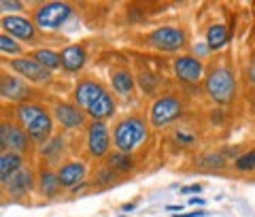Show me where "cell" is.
<instances>
[{
  "label": "cell",
  "mask_w": 255,
  "mask_h": 217,
  "mask_svg": "<svg viewBox=\"0 0 255 217\" xmlns=\"http://www.w3.org/2000/svg\"><path fill=\"white\" fill-rule=\"evenodd\" d=\"M58 147H62V141L60 139H53L49 145H47V149H43V156H53L55 151H58Z\"/></svg>",
  "instance_id": "cell-28"
},
{
  "label": "cell",
  "mask_w": 255,
  "mask_h": 217,
  "mask_svg": "<svg viewBox=\"0 0 255 217\" xmlns=\"http://www.w3.org/2000/svg\"><path fill=\"white\" fill-rule=\"evenodd\" d=\"M206 92L215 102H230L234 96V77L226 68L213 70L206 79Z\"/></svg>",
  "instance_id": "cell-3"
},
{
  "label": "cell",
  "mask_w": 255,
  "mask_h": 217,
  "mask_svg": "<svg viewBox=\"0 0 255 217\" xmlns=\"http://www.w3.org/2000/svg\"><path fill=\"white\" fill-rule=\"evenodd\" d=\"M21 171V158L19 154H2V158H0V179H2V186H6V181L11 179V177L15 173Z\"/></svg>",
  "instance_id": "cell-17"
},
{
  "label": "cell",
  "mask_w": 255,
  "mask_h": 217,
  "mask_svg": "<svg viewBox=\"0 0 255 217\" xmlns=\"http://www.w3.org/2000/svg\"><path fill=\"white\" fill-rule=\"evenodd\" d=\"M87 149L94 158H102L109 151V128L105 122H94L87 130Z\"/></svg>",
  "instance_id": "cell-7"
},
{
  "label": "cell",
  "mask_w": 255,
  "mask_h": 217,
  "mask_svg": "<svg viewBox=\"0 0 255 217\" xmlns=\"http://www.w3.org/2000/svg\"><path fill=\"white\" fill-rule=\"evenodd\" d=\"M200 164L202 166H223V164H226V160H223L221 154H209V156L200 158Z\"/></svg>",
  "instance_id": "cell-27"
},
{
  "label": "cell",
  "mask_w": 255,
  "mask_h": 217,
  "mask_svg": "<svg viewBox=\"0 0 255 217\" xmlns=\"http://www.w3.org/2000/svg\"><path fill=\"white\" fill-rule=\"evenodd\" d=\"M38 188H41V192H43L45 196H49V198L55 196V194L60 192V188H62L60 177L55 175V173H49V171L43 173V175H41V186H38Z\"/></svg>",
  "instance_id": "cell-21"
},
{
  "label": "cell",
  "mask_w": 255,
  "mask_h": 217,
  "mask_svg": "<svg viewBox=\"0 0 255 217\" xmlns=\"http://www.w3.org/2000/svg\"><path fill=\"white\" fill-rule=\"evenodd\" d=\"M55 119L66 128H79L83 124V113L73 104H58L55 107Z\"/></svg>",
  "instance_id": "cell-14"
},
{
  "label": "cell",
  "mask_w": 255,
  "mask_h": 217,
  "mask_svg": "<svg viewBox=\"0 0 255 217\" xmlns=\"http://www.w3.org/2000/svg\"><path fill=\"white\" fill-rule=\"evenodd\" d=\"M179 115H181V102L174 98V96H162V98L155 100L153 107H151V122H153L155 128L168 126Z\"/></svg>",
  "instance_id": "cell-5"
},
{
  "label": "cell",
  "mask_w": 255,
  "mask_h": 217,
  "mask_svg": "<svg viewBox=\"0 0 255 217\" xmlns=\"http://www.w3.org/2000/svg\"><path fill=\"white\" fill-rule=\"evenodd\" d=\"M30 186H32V177H30V173L28 171H21L19 173H15L9 181H6V190L11 192V194H15V196H21V194H26V192L30 190Z\"/></svg>",
  "instance_id": "cell-19"
},
{
  "label": "cell",
  "mask_w": 255,
  "mask_h": 217,
  "mask_svg": "<svg viewBox=\"0 0 255 217\" xmlns=\"http://www.w3.org/2000/svg\"><path fill=\"white\" fill-rule=\"evenodd\" d=\"M0 49H2L4 53H17L19 51V45L13 41V38H9L6 34L0 36Z\"/></svg>",
  "instance_id": "cell-26"
},
{
  "label": "cell",
  "mask_w": 255,
  "mask_h": 217,
  "mask_svg": "<svg viewBox=\"0 0 255 217\" xmlns=\"http://www.w3.org/2000/svg\"><path fill=\"white\" fill-rule=\"evenodd\" d=\"M249 77H251V81L255 83V58H253V64H251V70H249Z\"/></svg>",
  "instance_id": "cell-31"
},
{
  "label": "cell",
  "mask_w": 255,
  "mask_h": 217,
  "mask_svg": "<svg viewBox=\"0 0 255 217\" xmlns=\"http://www.w3.org/2000/svg\"><path fill=\"white\" fill-rule=\"evenodd\" d=\"M189 205H204V200H202V198H191Z\"/></svg>",
  "instance_id": "cell-33"
},
{
  "label": "cell",
  "mask_w": 255,
  "mask_h": 217,
  "mask_svg": "<svg viewBox=\"0 0 255 217\" xmlns=\"http://www.w3.org/2000/svg\"><path fill=\"white\" fill-rule=\"evenodd\" d=\"M177 141H181V143H191V141H194V136L185 134V132H177Z\"/></svg>",
  "instance_id": "cell-30"
},
{
  "label": "cell",
  "mask_w": 255,
  "mask_h": 217,
  "mask_svg": "<svg viewBox=\"0 0 255 217\" xmlns=\"http://www.w3.org/2000/svg\"><path fill=\"white\" fill-rule=\"evenodd\" d=\"M149 43L153 45L155 49H162V51H177L185 45V34H183L179 28L164 26V28H157L151 32Z\"/></svg>",
  "instance_id": "cell-6"
},
{
  "label": "cell",
  "mask_w": 255,
  "mask_h": 217,
  "mask_svg": "<svg viewBox=\"0 0 255 217\" xmlns=\"http://www.w3.org/2000/svg\"><path fill=\"white\" fill-rule=\"evenodd\" d=\"M206 43H209L211 49H221V47L228 43L226 26H211L209 32H206Z\"/></svg>",
  "instance_id": "cell-20"
},
{
  "label": "cell",
  "mask_w": 255,
  "mask_h": 217,
  "mask_svg": "<svg viewBox=\"0 0 255 217\" xmlns=\"http://www.w3.org/2000/svg\"><path fill=\"white\" fill-rule=\"evenodd\" d=\"M73 9L66 2H47L34 13V21L41 30H55L70 17Z\"/></svg>",
  "instance_id": "cell-4"
},
{
  "label": "cell",
  "mask_w": 255,
  "mask_h": 217,
  "mask_svg": "<svg viewBox=\"0 0 255 217\" xmlns=\"http://www.w3.org/2000/svg\"><path fill=\"white\" fill-rule=\"evenodd\" d=\"M0 6H2V11H21V2H6V0H2Z\"/></svg>",
  "instance_id": "cell-29"
},
{
  "label": "cell",
  "mask_w": 255,
  "mask_h": 217,
  "mask_svg": "<svg viewBox=\"0 0 255 217\" xmlns=\"http://www.w3.org/2000/svg\"><path fill=\"white\" fill-rule=\"evenodd\" d=\"M0 92H2V96L9 100H21V98H26L28 87H26V83L19 81V79H15V77H2Z\"/></svg>",
  "instance_id": "cell-16"
},
{
  "label": "cell",
  "mask_w": 255,
  "mask_h": 217,
  "mask_svg": "<svg viewBox=\"0 0 255 217\" xmlns=\"http://www.w3.org/2000/svg\"><path fill=\"white\" fill-rule=\"evenodd\" d=\"M177 217H204V211H198V213H189V215H177Z\"/></svg>",
  "instance_id": "cell-32"
},
{
  "label": "cell",
  "mask_w": 255,
  "mask_h": 217,
  "mask_svg": "<svg viewBox=\"0 0 255 217\" xmlns=\"http://www.w3.org/2000/svg\"><path fill=\"white\" fill-rule=\"evenodd\" d=\"M113 87H115V92H119V94H130L132 92V85H134V81H132V77L128 75L126 70H117V72H113Z\"/></svg>",
  "instance_id": "cell-23"
},
{
  "label": "cell",
  "mask_w": 255,
  "mask_h": 217,
  "mask_svg": "<svg viewBox=\"0 0 255 217\" xmlns=\"http://www.w3.org/2000/svg\"><path fill=\"white\" fill-rule=\"evenodd\" d=\"M183 192H200V186H191V188H183Z\"/></svg>",
  "instance_id": "cell-34"
},
{
  "label": "cell",
  "mask_w": 255,
  "mask_h": 217,
  "mask_svg": "<svg viewBox=\"0 0 255 217\" xmlns=\"http://www.w3.org/2000/svg\"><path fill=\"white\" fill-rule=\"evenodd\" d=\"M11 68L15 72H19L21 77L30 79L34 83H45L51 79V72L47 70L45 66H41L36 60H30V58H21V60H13L11 62Z\"/></svg>",
  "instance_id": "cell-9"
},
{
  "label": "cell",
  "mask_w": 255,
  "mask_h": 217,
  "mask_svg": "<svg viewBox=\"0 0 255 217\" xmlns=\"http://www.w3.org/2000/svg\"><path fill=\"white\" fill-rule=\"evenodd\" d=\"M111 166L117 168V171H130V168H132V160L128 158V154L117 151V154H113V156L109 158V168Z\"/></svg>",
  "instance_id": "cell-24"
},
{
  "label": "cell",
  "mask_w": 255,
  "mask_h": 217,
  "mask_svg": "<svg viewBox=\"0 0 255 217\" xmlns=\"http://www.w3.org/2000/svg\"><path fill=\"white\" fill-rule=\"evenodd\" d=\"M105 94V90H102V85H98L96 81H90V79H85V81H81L77 85V90H75V98L77 102L81 104V107L87 111L92 107V104L100 98V96Z\"/></svg>",
  "instance_id": "cell-11"
},
{
  "label": "cell",
  "mask_w": 255,
  "mask_h": 217,
  "mask_svg": "<svg viewBox=\"0 0 255 217\" xmlns=\"http://www.w3.org/2000/svg\"><path fill=\"white\" fill-rule=\"evenodd\" d=\"M34 60L41 64V66H45L47 70H53V68L62 66L60 55H58V53H53V51H49V49H38V51L34 53Z\"/></svg>",
  "instance_id": "cell-22"
},
{
  "label": "cell",
  "mask_w": 255,
  "mask_h": 217,
  "mask_svg": "<svg viewBox=\"0 0 255 217\" xmlns=\"http://www.w3.org/2000/svg\"><path fill=\"white\" fill-rule=\"evenodd\" d=\"M174 72H177L179 79H183V81L196 83V81H200V77H202V64H200V60L191 58V55H183V58L174 62Z\"/></svg>",
  "instance_id": "cell-10"
},
{
  "label": "cell",
  "mask_w": 255,
  "mask_h": 217,
  "mask_svg": "<svg viewBox=\"0 0 255 217\" xmlns=\"http://www.w3.org/2000/svg\"><path fill=\"white\" fill-rule=\"evenodd\" d=\"M113 109H115V104H113V100H111V96L105 92L90 109H87V115H92L96 122H102V119L113 115Z\"/></svg>",
  "instance_id": "cell-18"
},
{
  "label": "cell",
  "mask_w": 255,
  "mask_h": 217,
  "mask_svg": "<svg viewBox=\"0 0 255 217\" xmlns=\"http://www.w3.org/2000/svg\"><path fill=\"white\" fill-rule=\"evenodd\" d=\"M147 136L145 122L138 117H128L115 128V145L122 154H130L136 145Z\"/></svg>",
  "instance_id": "cell-2"
},
{
  "label": "cell",
  "mask_w": 255,
  "mask_h": 217,
  "mask_svg": "<svg viewBox=\"0 0 255 217\" xmlns=\"http://www.w3.org/2000/svg\"><path fill=\"white\" fill-rule=\"evenodd\" d=\"M83 175H85V166L81 162H68V164H64L60 168V173H58L62 186L64 188H73V190H75L77 183L83 179Z\"/></svg>",
  "instance_id": "cell-13"
},
{
  "label": "cell",
  "mask_w": 255,
  "mask_h": 217,
  "mask_svg": "<svg viewBox=\"0 0 255 217\" xmlns=\"http://www.w3.org/2000/svg\"><path fill=\"white\" fill-rule=\"evenodd\" d=\"M2 28L9 32V34L17 36V38H26V41H30V38L34 36V26L23 17H4Z\"/></svg>",
  "instance_id": "cell-12"
},
{
  "label": "cell",
  "mask_w": 255,
  "mask_h": 217,
  "mask_svg": "<svg viewBox=\"0 0 255 217\" xmlns=\"http://www.w3.org/2000/svg\"><path fill=\"white\" fill-rule=\"evenodd\" d=\"M236 168L238 171H253L255 168V149L247 151L245 156H241L236 160Z\"/></svg>",
  "instance_id": "cell-25"
},
{
  "label": "cell",
  "mask_w": 255,
  "mask_h": 217,
  "mask_svg": "<svg viewBox=\"0 0 255 217\" xmlns=\"http://www.w3.org/2000/svg\"><path fill=\"white\" fill-rule=\"evenodd\" d=\"M17 119L23 124L30 139L43 143L51 134V117L45 113L38 104H19L17 107Z\"/></svg>",
  "instance_id": "cell-1"
},
{
  "label": "cell",
  "mask_w": 255,
  "mask_h": 217,
  "mask_svg": "<svg viewBox=\"0 0 255 217\" xmlns=\"http://www.w3.org/2000/svg\"><path fill=\"white\" fill-rule=\"evenodd\" d=\"M60 60H62V66L75 72L79 70L85 64V51L83 47H77V45H70V47H64L62 53H60Z\"/></svg>",
  "instance_id": "cell-15"
},
{
  "label": "cell",
  "mask_w": 255,
  "mask_h": 217,
  "mask_svg": "<svg viewBox=\"0 0 255 217\" xmlns=\"http://www.w3.org/2000/svg\"><path fill=\"white\" fill-rule=\"evenodd\" d=\"M0 145H2V149H9L11 154H21V151H26L28 145V132H23L21 128L13 124H2V128H0Z\"/></svg>",
  "instance_id": "cell-8"
}]
</instances>
